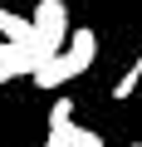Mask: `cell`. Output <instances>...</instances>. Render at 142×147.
Returning a JSON list of instances; mask_svg holds the SVG:
<instances>
[{"label": "cell", "mask_w": 142, "mask_h": 147, "mask_svg": "<svg viewBox=\"0 0 142 147\" xmlns=\"http://www.w3.org/2000/svg\"><path fill=\"white\" fill-rule=\"evenodd\" d=\"M93 59H98V34L83 25V30H69V39H64V49L59 54H49L30 79L44 88V93H54L59 84H69V79H79L83 69H93Z\"/></svg>", "instance_id": "obj_1"}, {"label": "cell", "mask_w": 142, "mask_h": 147, "mask_svg": "<svg viewBox=\"0 0 142 147\" xmlns=\"http://www.w3.org/2000/svg\"><path fill=\"white\" fill-rule=\"evenodd\" d=\"M30 34H34V49L59 54L64 39H69V5H64V0H39L34 20H30Z\"/></svg>", "instance_id": "obj_2"}, {"label": "cell", "mask_w": 142, "mask_h": 147, "mask_svg": "<svg viewBox=\"0 0 142 147\" xmlns=\"http://www.w3.org/2000/svg\"><path fill=\"white\" fill-rule=\"evenodd\" d=\"M69 132H74V103L59 98L49 108V132H44V147H69Z\"/></svg>", "instance_id": "obj_3"}, {"label": "cell", "mask_w": 142, "mask_h": 147, "mask_svg": "<svg viewBox=\"0 0 142 147\" xmlns=\"http://www.w3.org/2000/svg\"><path fill=\"white\" fill-rule=\"evenodd\" d=\"M0 34H5L10 44H34L30 20H25V15H10V5H5V0H0Z\"/></svg>", "instance_id": "obj_4"}, {"label": "cell", "mask_w": 142, "mask_h": 147, "mask_svg": "<svg viewBox=\"0 0 142 147\" xmlns=\"http://www.w3.org/2000/svg\"><path fill=\"white\" fill-rule=\"evenodd\" d=\"M137 84H142V54H132V64H127V74H122V79L113 84V98H118V103H127V98L137 93Z\"/></svg>", "instance_id": "obj_5"}, {"label": "cell", "mask_w": 142, "mask_h": 147, "mask_svg": "<svg viewBox=\"0 0 142 147\" xmlns=\"http://www.w3.org/2000/svg\"><path fill=\"white\" fill-rule=\"evenodd\" d=\"M69 147H103V137H98L93 127H79V123H74V132H69Z\"/></svg>", "instance_id": "obj_6"}, {"label": "cell", "mask_w": 142, "mask_h": 147, "mask_svg": "<svg viewBox=\"0 0 142 147\" xmlns=\"http://www.w3.org/2000/svg\"><path fill=\"white\" fill-rule=\"evenodd\" d=\"M127 147H142V142H127Z\"/></svg>", "instance_id": "obj_7"}, {"label": "cell", "mask_w": 142, "mask_h": 147, "mask_svg": "<svg viewBox=\"0 0 142 147\" xmlns=\"http://www.w3.org/2000/svg\"><path fill=\"white\" fill-rule=\"evenodd\" d=\"M5 5H10V0H5Z\"/></svg>", "instance_id": "obj_8"}]
</instances>
